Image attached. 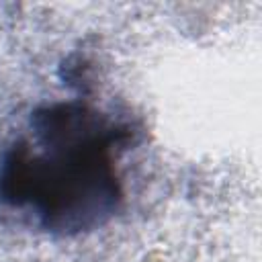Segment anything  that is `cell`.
<instances>
[{"label": "cell", "instance_id": "obj_1", "mask_svg": "<svg viewBox=\"0 0 262 262\" xmlns=\"http://www.w3.org/2000/svg\"><path fill=\"white\" fill-rule=\"evenodd\" d=\"M125 131L78 102L39 108L29 135L0 166V201L51 233H80L108 221L123 199L117 154Z\"/></svg>", "mask_w": 262, "mask_h": 262}]
</instances>
